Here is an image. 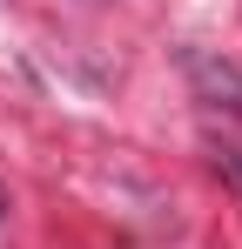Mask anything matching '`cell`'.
I'll return each instance as SVG.
<instances>
[{
  "label": "cell",
  "instance_id": "6da1fadb",
  "mask_svg": "<svg viewBox=\"0 0 242 249\" xmlns=\"http://www.w3.org/2000/svg\"><path fill=\"white\" fill-rule=\"evenodd\" d=\"M189 68H195V74L215 88V94H229V108H242V74H236V68H215V61H202V54L189 61Z\"/></svg>",
  "mask_w": 242,
  "mask_h": 249
},
{
  "label": "cell",
  "instance_id": "7a4b0ae2",
  "mask_svg": "<svg viewBox=\"0 0 242 249\" xmlns=\"http://www.w3.org/2000/svg\"><path fill=\"white\" fill-rule=\"evenodd\" d=\"M229 162H236V175H242V148H229Z\"/></svg>",
  "mask_w": 242,
  "mask_h": 249
},
{
  "label": "cell",
  "instance_id": "3957f363",
  "mask_svg": "<svg viewBox=\"0 0 242 249\" xmlns=\"http://www.w3.org/2000/svg\"><path fill=\"white\" fill-rule=\"evenodd\" d=\"M0 215H7V209H0Z\"/></svg>",
  "mask_w": 242,
  "mask_h": 249
}]
</instances>
